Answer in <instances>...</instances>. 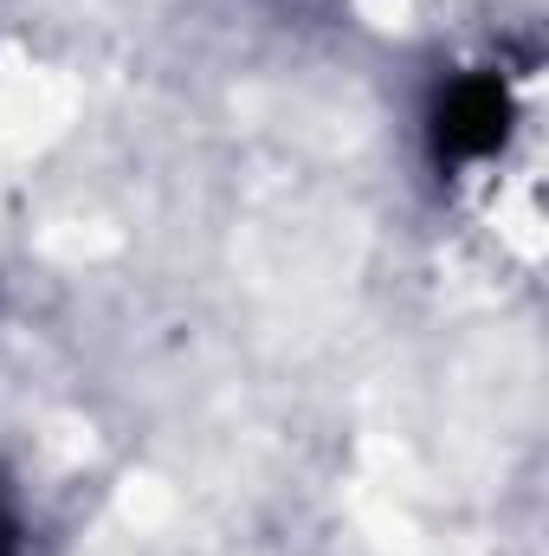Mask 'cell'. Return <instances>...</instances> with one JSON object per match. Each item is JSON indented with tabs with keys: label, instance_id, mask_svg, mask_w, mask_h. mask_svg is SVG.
I'll return each instance as SVG.
<instances>
[{
	"label": "cell",
	"instance_id": "1",
	"mask_svg": "<svg viewBox=\"0 0 549 556\" xmlns=\"http://www.w3.org/2000/svg\"><path fill=\"white\" fill-rule=\"evenodd\" d=\"M439 130H446V149H452V155H485V149H498V137H505V85H491V78L459 85Z\"/></svg>",
	"mask_w": 549,
	"mask_h": 556
}]
</instances>
